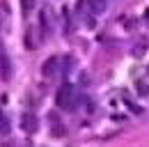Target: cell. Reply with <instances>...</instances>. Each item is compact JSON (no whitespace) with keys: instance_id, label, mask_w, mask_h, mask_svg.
Here are the masks:
<instances>
[{"instance_id":"cell-1","label":"cell","mask_w":149,"mask_h":147,"mask_svg":"<svg viewBox=\"0 0 149 147\" xmlns=\"http://www.w3.org/2000/svg\"><path fill=\"white\" fill-rule=\"evenodd\" d=\"M80 94H78V90H76L74 85H62L60 90L55 92V106L60 110H76L78 108V104H80Z\"/></svg>"},{"instance_id":"cell-2","label":"cell","mask_w":149,"mask_h":147,"mask_svg":"<svg viewBox=\"0 0 149 147\" xmlns=\"http://www.w3.org/2000/svg\"><path fill=\"white\" fill-rule=\"evenodd\" d=\"M21 129L25 131V133H37L39 131V120L35 113H25V115H21Z\"/></svg>"},{"instance_id":"cell-3","label":"cell","mask_w":149,"mask_h":147,"mask_svg":"<svg viewBox=\"0 0 149 147\" xmlns=\"http://www.w3.org/2000/svg\"><path fill=\"white\" fill-rule=\"evenodd\" d=\"M41 74H44V78H55L57 74H60V57H48L44 64H41Z\"/></svg>"},{"instance_id":"cell-4","label":"cell","mask_w":149,"mask_h":147,"mask_svg":"<svg viewBox=\"0 0 149 147\" xmlns=\"http://www.w3.org/2000/svg\"><path fill=\"white\" fill-rule=\"evenodd\" d=\"M12 78V60L7 53H0V80L7 83Z\"/></svg>"},{"instance_id":"cell-5","label":"cell","mask_w":149,"mask_h":147,"mask_svg":"<svg viewBox=\"0 0 149 147\" xmlns=\"http://www.w3.org/2000/svg\"><path fill=\"white\" fill-rule=\"evenodd\" d=\"M7 21H9V5L5 0H0V30L7 28Z\"/></svg>"},{"instance_id":"cell-6","label":"cell","mask_w":149,"mask_h":147,"mask_svg":"<svg viewBox=\"0 0 149 147\" xmlns=\"http://www.w3.org/2000/svg\"><path fill=\"white\" fill-rule=\"evenodd\" d=\"M9 129H12V124H9V117L0 113V136H7V133H9Z\"/></svg>"},{"instance_id":"cell-7","label":"cell","mask_w":149,"mask_h":147,"mask_svg":"<svg viewBox=\"0 0 149 147\" xmlns=\"http://www.w3.org/2000/svg\"><path fill=\"white\" fill-rule=\"evenodd\" d=\"M135 90H138V94H140V97H147V78H145V76L135 80Z\"/></svg>"},{"instance_id":"cell-8","label":"cell","mask_w":149,"mask_h":147,"mask_svg":"<svg viewBox=\"0 0 149 147\" xmlns=\"http://www.w3.org/2000/svg\"><path fill=\"white\" fill-rule=\"evenodd\" d=\"M35 5H37V0H21V12L28 16V14L35 9Z\"/></svg>"},{"instance_id":"cell-9","label":"cell","mask_w":149,"mask_h":147,"mask_svg":"<svg viewBox=\"0 0 149 147\" xmlns=\"http://www.w3.org/2000/svg\"><path fill=\"white\" fill-rule=\"evenodd\" d=\"M90 5H92V9L96 12V14L106 9V0H90Z\"/></svg>"},{"instance_id":"cell-10","label":"cell","mask_w":149,"mask_h":147,"mask_svg":"<svg viewBox=\"0 0 149 147\" xmlns=\"http://www.w3.org/2000/svg\"><path fill=\"white\" fill-rule=\"evenodd\" d=\"M64 133H67V127H64V124H53V136H55V138H62Z\"/></svg>"},{"instance_id":"cell-11","label":"cell","mask_w":149,"mask_h":147,"mask_svg":"<svg viewBox=\"0 0 149 147\" xmlns=\"http://www.w3.org/2000/svg\"><path fill=\"white\" fill-rule=\"evenodd\" d=\"M25 46H28V48H37V41H35V35H32V32L25 35Z\"/></svg>"}]
</instances>
